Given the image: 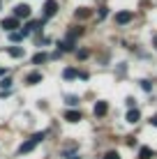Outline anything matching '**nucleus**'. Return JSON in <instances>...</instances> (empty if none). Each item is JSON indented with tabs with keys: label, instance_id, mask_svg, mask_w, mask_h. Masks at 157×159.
I'll use <instances>...</instances> for the list:
<instances>
[{
	"label": "nucleus",
	"instance_id": "1a4fd4ad",
	"mask_svg": "<svg viewBox=\"0 0 157 159\" xmlns=\"http://www.w3.org/2000/svg\"><path fill=\"white\" fill-rule=\"evenodd\" d=\"M139 120H141V113L136 111V108H129V113H127V122H139Z\"/></svg>",
	"mask_w": 157,
	"mask_h": 159
},
{
	"label": "nucleus",
	"instance_id": "39448f33",
	"mask_svg": "<svg viewBox=\"0 0 157 159\" xmlns=\"http://www.w3.org/2000/svg\"><path fill=\"white\" fill-rule=\"evenodd\" d=\"M132 19H134V12H118V14H116V23H120V25L129 23Z\"/></svg>",
	"mask_w": 157,
	"mask_h": 159
},
{
	"label": "nucleus",
	"instance_id": "f257e3e1",
	"mask_svg": "<svg viewBox=\"0 0 157 159\" xmlns=\"http://www.w3.org/2000/svg\"><path fill=\"white\" fill-rule=\"evenodd\" d=\"M46 139V131H37L35 136H30L25 143H21V148H19V155H25V152H30V150H35V145L37 143H42V141Z\"/></svg>",
	"mask_w": 157,
	"mask_h": 159
},
{
	"label": "nucleus",
	"instance_id": "aec40b11",
	"mask_svg": "<svg viewBox=\"0 0 157 159\" xmlns=\"http://www.w3.org/2000/svg\"><path fill=\"white\" fill-rule=\"evenodd\" d=\"M76 56H79L81 60H85V58H88V51H79V53H76Z\"/></svg>",
	"mask_w": 157,
	"mask_h": 159
},
{
	"label": "nucleus",
	"instance_id": "a211bd4d",
	"mask_svg": "<svg viewBox=\"0 0 157 159\" xmlns=\"http://www.w3.org/2000/svg\"><path fill=\"white\" fill-rule=\"evenodd\" d=\"M67 104H69V106H76V104H79V97H74V95H67Z\"/></svg>",
	"mask_w": 157,
	"mask_h": 159
},
{
	"label": "nucleus",
	"instance_id": "f8f14e48",
	"mask_svg": "<svg viewBox=\"0 0 157 159\" xmlns=\"http://www.w3.org/2000/svg\"><path fill=\"white\" fill-rule=\"evenodd\" d=\"M139 157L141 159H150L153 157V150H150V148H141V150H139Z\"/></svg>",
	"mask_w": 157,
	"mask_h": 159
},
{
	"label": "nucleus",
	"instance_id": "423d86ee",
	"mask_svg": "<svg viewBox=\"0 0 157 159\" xmlns=\"http://www.w3.org/2000/svg\"><path fill=\"white\" fill-rule=\"evenodd\" d=\"M42 81V72H30L28 76H25V83L28 85H37Z\"/></svg>",
	"mask_w": 157,
	"mask_h": 159
},
{
	"label": "nucleus",
	"instance_id": "412c9836",
	"mask_svg": "<svg viewBox=\"0 0 157 159\" xmlns=\"http://www.w3.org/2000/svg\"><path fill=\"white\" fill-rule=\"evenodd\" d=\"M141 88H143L145 92H148V90H150V83H148V81H141Z\"/></svg>",
	"mask_w": 157,
	"mask_h": 159
},
{
	"label": "nucleus",
	"instance_id": "6ab92c4d",
	"mask_svg": "<svg viewBox=\"0 0 157 159\" xmlns=\"http://www.w3.org/2000/svg\"><path fill=\"white\" fill-rule=\"evenodd\" d=\"M104 159H120V155H118L116 150H111V152H106V155H104Z\"/></svg>",
	"mask_w": 157,
	"mask_h": 159
},
{
	"label": "nucleus",
	"instance_id": "f03ea898",
	"mask_svg": "<svg viewBox=\"0 0 157 159\" xmlns=\"http://www.w3.org/2000/svg\"><path fill=\"white\" fill-rule=\"evenodd\" d=\"M0 28L7 30V32H16V28H19V19H14V16L2 19V21H0Z\"/></svg>",
	"mask_w": 157,
	"mask_h": 159
},
{
	"label": "nucleus",
	"instance_id": "7ed1b4c3",
	"mask_svg": "<svg viewBox=\"0 0 157 159\" xmlns=\"http://www.w3.org/2000/svg\"><path fill=\"white\" fill-rule=\"evenodd\" d=\"M28 16H30V5L21 2L14 7V19H28Z\"/></svg>",
	"mask_w": 157,
	"mask_h": 159
},
{
	"label": "nucleus",
	"instance_id": "ddd939ff",
	"mask_svg": "<svg viewBox=\"0 0 157 159\" xmlns=\"http://www.w3.org/2000/svg\"><path fill=\"white\" fill-rule=\"evenodd\" d=\"M79 35H81V28H74V30H69V32H67V42H74Z\"/></svg>",
	"mask_w": 157,
	"mask_h": 159
},
{
	"label": "nucleus",
	"instance_id": "6e6552de",
	"mask_svg": "<svg viewBox=\"0 0 157 159\" xmlns=\"http://www.w3.org/2000/svg\"><path fill=\"white\" fill-rule=\"evenodd\" d=\"M65 120H67V122H79L81 111H65Z\"/></svg>",
	"mask_w": 157,
	"mask_h": 159
},
{
	"label": "nucleus",
	"instance_id": "9b49d317",
	"mask_svg": "<svg viewBox=\"0 0 157 159\" xmlns=\"http://www.w3.org/2000/svg\"><path fill=\"white\" fill-rule=\"evenodd\" d=\"M88 16H90V9H88V7L76 9V19H88Z\"/></svg>",
	"mask_w": 157,
	"mask_h": 159
},
{
	"label": "nucleus",
	"instance_id": "4be33fe9",
	"mask_svg": "<svg viewBox=\"0 0 157 159\" xmlns=\"http://www.w3.org/2000/svg\"><path fill=\"white\" fill-rule=\"evenodd\" d=\"M150 125H153V127H157V116H153V118H150Z\"/></svg>",
	"mask_w": 157,
	"mask_h": 159
},
{
	"label": "nucleus",
	"instance_id": "2eb2a0df",
	"mask_svg": "<svg viewBox=\"0 0 157 159\" xmlns=\"http://www.w3.org/2000/svg\"><path fill=\"white\" fill-rule=\"evenodd\" d=\"M23 30H19V32H9V39H12V42H21V39H23Z\"/></svg>",
	"mask_w": 157,
	"mask_h": 159
},
{
	"label": "nucleus",
	"instance_id": "0eeeda50",
	"mask_svg": "<svg viewBox=\"0 0 157 159\" xmlns=\"http://www.w3.org/2000/svg\"><path fill=\"white\" fill-rule=\"evenodd\" d=\"M106 111H109V104H106V102H97L95 108H93L95 116H106Z\"/></svg>",
	"mask_w": 157,
	"mask_h": 159
},
{
	"label": "nucleus",
	"instance_id": "20e7f679",
	"mask_svg": "<svg viewBox=\"0 0 157 159\" xmlns=\"http://www.w3.org/2000/svg\"><path fill=\"white\" fill-rule=\"evenodd\" d=\"M56 12H58V2H56V0H46V2H44V19L56 16Z\"/></svg>",
	"mask_w": 157,
	"mask_h": 159
},
{
	"label": "nucleus",
	"instance_id": "f3484780",
	"mask_svg": "<svg viewBox=\"0 0 157 159\" xmlns=\"http://www.w3.org/2000/svg\"><path fill=\"white\" fill-rule=\"evenodd\" d=\"M0 88H2V90H7V88H12V79H2V81H0Z\"/></svg>",
	"mask_w": 157,
	"mask_h": 159
},
{
	"label": "nucleus",
	"instance_id": "dca6fc26",
	"mask_svg": "<svg viewBox=\"0 0 157 159\" xmlns=\"http://www.w3.org/2000/svg\"><path fill=\"white\" fill-rule=\"evenodd\" d=\"M44 60H46V53H35V56H32V62H35V65L44 62Z\"/></svg>",
	"mask_w": 157,
	"mask_h": 159
},
{
	"label": "nucleus",
	"instance_id": "4468645a",
	"mask_svg": "<svg viewBox=\"0 0 157 159\" xmlns=\"http://www.w3.org/2000/svg\"><path fill=\"white\" fill-rule=\"evenodd\" d=\"M9 56H12V58H23V48H19V46L9 48Z\"/></svg>",
	"mask_w": 157,
	"mask_h": 159
},
{
	"label": "nucleus",
	"instance_id": "5701e85b",
	"mask_svg": "<svg viewBox=\"0 0 157 159\" xmlns=\"http://www.w3.org/2000/svg\"><path fill=\"white\" fill-rule=\"evenodd\" d=\"M153 46H155V48H157V35H155V37H153Z\"/></svg>",
	"mask_w": 157,
	"mask_h": 159
},
{
	"label": "nucleus",
	"instance_id": "9d476101",
	"mask_svg": "<svg viewBox=\"0 0 157 159\" xmlns=\"http://www.w3.org/2000/svg\"><path fill=\"white\" fill-rule=\"evenodd\" d=\"M62 76H65V79H76V76H79V72H76V69H74V67H67V69H65V72H62Z\"/></svg>",
	"mask_w": 157,
	"mask_h": 159
}]
</instances>
